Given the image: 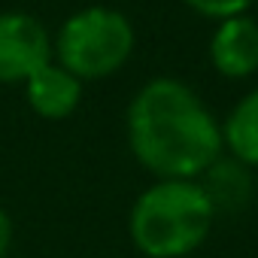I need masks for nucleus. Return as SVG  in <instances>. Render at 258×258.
Here are the masks:
<instances>
[{"label":"nucleus","mask_w":258,"mask_h":258,"mask_svg":"<svg viewBox=\"0 0 258 258\" xmlns=\"http://www.w3.org/2000/svg\"><path fill=\"white\" fill-rule=\"evenodd\" d=\"M124 131L131 155L155 179H198L225 149L222 121L176 76H155L137 88Z\"/></svg>","instance_id":"f257e3e1"},{"label":"nucleus","mask_w":258,"mask_h":258,"mask_svg":"<svg viewBox=\"0 0 258 258\" xmlns=\"http://www.w3.org/2000/svg\"><path fill=\"white\" fill-rule=\"evenodd\" d=\"M216 207L201 179H155L127 213V234L146 258H185L210 237Z\"/></svg>","instance_id":"f03ea898"},{"label":"nucleus","mask_w":258,"mask_h":258,"mask_svg":"<svg viewBox=\"0 0 258 258\" xmlns=\"http://www.w3.org/2000/svg\"><path fill=\"white\" fill-rule=\"evenodd\" d=\"M134 25L112 7H85L73 13L52 40V55L76 79H106L134 55Z\"/></svg>","instance_id":"7ed1b4c3"},{"label":"nucleus","mask_w":258,"mask_h":258,"mask_svg":"<svg viewBox=\"0 0 258 258\" xmlns=\"http://www.w3.org/2000/svg\"><path fill=\"white\" fill-rule=\"evenodd\" d=\"M52 61V37L31 13H0V85L28 82Z\"/></svg>","instance_id":"20e7f679"},{"label":"nucleus","mask_w":258,"mask_h":258,"mask_svg":"<svg viewBox=\"0 0 258 258\" xmlns=\"http://www.w3.org/2000/svg\"><path fill=\"white\" fill-rule=\"evenodd\" d=\"M210 64L225 79L258 73V22L246 13L222 19L210 40Z\"/></svg>","instance_id":"39448f33"},{"label":"nucleus","mask_w":258,"mask_h":258,"mask_svg":"<svg viewBox=\"0 0 258 258\" xmlns=\"http://www.w3.org/2000/svg\"><path fill=\"white\" fill-rule=\"evenodd\" d=\"M25 97L28 106L49 121H61L70 118L82 100V79H76L67 67H61L58 61L43 64L34 76H28L25 82Z\"/></svg>","instance_id":"423d86ee"},{"label":"nucleus","mask_w":258,"mask_h":258,"mask_svg":"<svg viewBox=\"0 0 258 258\" xmlns=\"http://www.w3.org/2000/svg\"><path fill=\"white\" fill-rule=\"evenodd\" d=\"M222 143L231 158L258 167V88L246 91L222 121Z\"/></svg>","instance_id":"0eeeda50"},{"label":"nucleus","mask_w":258,"mask_h":258,"mask_svg":"<svg viewBox=\"0 0 258 258\" xmlns=\"http://www.w3.org/2000/svg\"><path fill=\"white\" fill-rule=\"evenodd\" d=\"M204 191L210 195L216 213L222 210H240L246 201H249V191H252V176H249V167L240 164L237 158H216L204 173Z\"/></svg>","instance_id":"6e6552de"},{"label":"nucleus","mask_w":258,"mask_h":258,"mask_svg":"<svg viewBox=\"0 0 258 258\" xmlns=\"http://www.w3.org/2000/svg\"><path fill=\"white\" fill-rule=\"evenodd\" d=\"M182 4L204 16V19H213V22H222V19H231V16H243L249 13L252 0H182Z\"/></svg>","instance_id":"1a4fd4ad"},{"label":"nucleus","mask_w":258,"mask_h":258,"mask_svg":"<svg viewBox=\"0 0 258 258\" xmlns=\"http://www.w3.org/2000/svg\"><path fill=\"white\" fill-rule=\"evenodd\" d=\"M10 246H13V219H10V213L4 207H0V258H7Z\"/></svg>","instance_id":"9d476101"}]
</instances>
